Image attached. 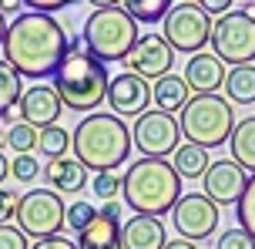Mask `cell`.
Listing matches in <instances>:
<instances>
[{"label": "cell", "mask_w": 255, "mask_h": 249, "mask_svg": "<svg viewBox=\"0 0 255 249\" xmlns=\"http://www.w3.org/2000/svg\"><path fill=\"white\" fill-rule=\"evenodd\" d=\"M71 3H77V0H24V7H34L37 13H57Z\"/></svg>", "instance_id": "cell-35"}, {"label": "cell", "mask_w": 255, "mask_h": 249, "mask_svg": "<svg viewBox=\"0 0 255 249\" xmlns=\"http://www.w3.org/2000/svg\"><path fill=\"white\" fill-rule=\"evenodd\" d=\"M202 185H205V196L212 199L215 206H235L242 199L245 185H249V175L239 162L232 158H218L208 165V172L202 175Z\"/></svg>", "instance_id": "cell-13"}, {"label": "cell", "mask_w": 255, "mask_h": 249, "mask_svg": "<svg viewBox=\"0 0 255 249\" xmlns=\"http://www.w3.org/2000/svg\"><path fill=\"white\" fill-rule=\"evenodd\" d=\"M178 125H181V135L191 145H202V148L229 145L232 128H235L232 101L218 98V94H195V98H188V105L181 108Z\"/></svg>", "instance_id": "cell-5"}, {"label": "cell", "mask_w": 255, "mask_h": 249, "mask_svg": "<svg viewBox=\"0 0 255 249\" xmlns=\"http://www.w3.org/2000/svg\"><path fill=\"white\" fill-rule=\"evenodd\" d=\"M229 148H232V162H239L245 172L255 175V115L235 121L232 138H229Z\"/></svg>", "instance_id": "cell-21"}, {"label": "cell", "mask_w": 255, "mask_h": 249, "mask_svg": "<svg viewBox=\"0 0 255 249\" xmlns=\"http://www.w3.org/2000/svg\"><path fill=\"white\" fill-rule=\"evenodd\" d=\"M198 7H202L208 17H222V13L232 10V0H198Z\"/></svg>", "instance_id": "cell-37"}, {"label": "cell", "mask_w": 255, "mask_h": 249, "mask_svg": "<svg viewBox=\"0 0 255 249\" xmlns=\"http://www.w3.org/2000/svg\"><path fill=\"white\" fill-rule=\"evenodd\" d=\"M77 249H121V223L98 212V219L77 233Z\"/></svg>", "instance_id": "cell-19"}, {"label": "cell", "mask_w": 255, "mask_h": 249, "mask_svg": "<svg viewBox=\"0 0 255 249\" xmlns=\"http://www.w3.org/2000/svg\"><path fill=\"white\" fill-rule=\"evenodd\" d=\"M94 196H101V202H111V199L121 196V175L118 172H101V175H94Z\"/></svg>", "instance_id": "cell-30"}, {"label": "cell", "mask_w": 255, "mask_h": 249, "mask_svg": "<svg viewBox=\"0 0 255 249\" xmlns=\"http://www.w3.org/2000/svg\"><path fill=\"white\" fill-rule=\"evenodd\" d=\"M208 148L202 145H178L175 148V155H171V169L178 172V179H202L205 172H208Z\"/></svg>", "instance_id": "cell-23"}, {"label": "cell", "mask_w": 255, "mask_h": 249, "mask_svg": "<svg viewBox=\"0 0 255 249\" xmlns=\"http://www.w3.org/2000/svg\"><path fill=\"white\" fill-rule=\"evenodd\" d=\"M10 175L17 179V182H34V179L40 175L37 158H34V155H17L10 162Z\"/></svg>", "instance_id": "cell-32"}, {"label": "cell", "mask_w": 255, "mask_h": 249, "mask_svg": "<svg viewBox=\"0 0 255 249\" xmlns=\"http://www.w3.org/2000/svg\"><path fill=\"white\" fill-rule=\"evenodd\" d=\"M0 138H3V128H0Z\"/></svg>", "instance_id": "cell-46"}, {"label": "cell", "mask_w": 255, "mask_h": 249, "mask_svg": "<svg viewBox=\"0 0 255 249\" xmlns=\"http://www.w3.org/2000/svg\"><path fill=\"white\" fill-rule=\"evenodd\" d=\"M108 67L104 61H98L91 51L81 47V40L67 44L61 67L54 71V91L61 94V105L77 111V115H91L94 108H101V101H108Z\"/></svg>", "instance_id": "cell-2"}, {"label": "cell", "mask_w": 255, "mask_h": 249, "mask_svg": "<svg viewBox=\"0 0 255 249\" xmlns=\"http://www.w3.org/2000/svg\"><path fill=\"white\" fill-rule=\"evenodd\" d=\"M40 172H44V179H47V189L61 192V196H77V192L88 185V169H84L74 155L51 158Z\"/></svg>", "instance_id": "cell-18"}, {"label": "cell", "mask_w": 255, "mask_h": 249, "mask_svg": "<svg viewBox=\"0 0 255 249\" xmlns=\"http://www.w3.org/2000/svg\"><path fill=\"white\" fill-rule=\"evenodd\" d=\"M0 3H3V0H0Z\"/></svg>", "instance_id": "cell-48"}, {"label": "cell", "mask_w": 255, "mask_h": 249, "mask_svg": "<svg viewBox=\"0 0 255 249\" xmlns=\"http://www.w3.org/2000/svg\"><path fill=\"white\" fill-rule=\"evenodd\" d=\"M101 216H108V219H118V223H121V219H125V206H121L118 199H111V202H104V206H101Z\"/></svg>", "instance_id": "cell-38"}, {"label": "cell", "mask_w": 255, "mask_h": 249, "mask_svg": "<svg viewBox=\"0 0 255 249\" xmlns=\"http://www.w3.org/2000/svg\"><path fill=\"white\" fill-rule=\"evenodd\" d=\"M17 202H20V196H17V192L0 189V226L13 223V216H17Z\"/></svg>", "instance_id": "cell-34"}, {"label": "cell", "mask_w": 255, "mask_h": 249, "mask_svg": "<svg viewBox=\"0 0 255 249\" xmlns=\"http://www.w3.org/2000/svg\"><path fill=\"white\" fill-rule=\"evenodd\" d=\"M225 98L232 105H255V64H239L225 71Z\"/></svg>", "instance_id": "cell-22"}, {"label": "cell", "mask_w": 255, "mask_h": 249, "mask_svg": "<svg viewBox=\"0 0 255 249\" xmlns=\"http://www.w3.org/2000/svg\"><path fill=\"white\" fill-rule=\"evenodd\" d=\"M181 3H198V0H181Z\"/></svg>", "instance_id": "cell-45"}, {"label": "cell", "mask_w": 255, "mask_h": 249, "mask_svg": "<svg viewBox=\"0 0 255 249\" xmlns=\"http://www.w3.org/2000/svg\"><path fill=\"white\" fill-rule=\"evenodd\" d=\"M165 223L158 216H131L121 223V249H165Z\"/></svg>", "instance_id": "cell-17"}, {"label": "cell", "mask_w": 255, "mask_h": 249, "mask_svg": "<svg viewBox=\"0 0 255 249\" xmlns=\"http://www.w3.org/2000/svg\"><path fill=\"white\" fill-rule=\"evenodd\" d=\"M235 212H239V226H242L245 233L255 239V175L249 179V185H245L242 199L235 202Z\"/></svg>", "instance_id": "cell-29"}, {"label": "cell", "mask_w": 255, "mask_h": 249, "mask_svg": "<svg viewBox=\"0 0 255 249\" xmlns=\"http://www.w3.org/2000/svg\"><path fill=\"white\" fill-rule=\"evenodd\" d=\"M222 216H218V206L205 192H181V199L171 209V226L178 229L181 239L188 243H198V239H208L218 229Z\"/></svg>", "instance_id": "cell-11"}, {"label": "cell", "mask_w": 255, "mask_h": 249, "mask_svg": "<svg viewBox=\"0 0 255 249\" xmlns=\"http://www.w3.org/2000/svg\"><path fill=\"white\" fill-rule=\"evenodd\" d=\"M108 105H111V111L118 118H138L151 105V84L144 78H138V74L121 71L108 84Z\"/></svg>", "instance_id": "cell-14"}, {"label": "cell", "mask_w": 255, "mask_h": 249, "mask_svg": "<svg viewBox=\"0 0 255 249\" xmlns=\"http://www.w3.org/2000/svg\"><path fill=\"white\" fill-rule=\"evenodd\" d=\"M37 148L51 158H64L71 152V131L61 128V125H51V128H40V138H37Z\"/></svg>", "instance_id": "cell-26"}, {"label": "cell", "mask_w": 255, "mask_h": 249, "mask_svg": "<svg viewBox=\"0 0 255 249\" xmlns=\"http://www.w3.org/2000/svg\"><path fill=\"white\" fill-rule=\"evenodd\" d=\"M61 94L54 91V84H34V88H24L20 94V105H17V118H24L27 125L34 128H51L61 118Z\"/></svg>", "instance_id": "cell-15"}, {"label": "cell", "mask_w": 255, "mask_h": 249, "mask_svg": "<svg viewBox=\"0 0 255 249\" xmlns=\"http://www.w3.org/2000/svg\"><path fill=\"white\" fill-rule=\"evenodd\" d=\"M128 74H138L144 81H161L165 74H171L175 64V51L161 34H141L138 44L128 51V57L121 61Z\"/></svg>", "instance_id": "cell-12"}, {"label": "cell", "mask_w": 255, "mask_h": 249, "mask_svg": "<svg viewBox=\"0 0 255 249\" xmlns=\"http://www.w3.org/2000/svg\"><path fill=\"white\" fill-rule=\"evenodd\" d=\"M67 44H71V37L54 20V13L27 10V13H17L7 24L3 61L20 78L44 81V78H54V71L61 67L64 54H67Z\"/></svg>", "instance_id": "cell-1"}, {"label": "cell", "mask_w": 255, "mask_h": 249, "mask_svg": "<svg viewBox=\"0 0 255 249\" xmlns=\"http://www.w3.org/2000/svg\"><path fill=\"white\" fill-rule=\"evenodd\" d=\"M64 199L54 189H30L20 196L17 202V216L13 223L24 236L34 239H47V236H61L64 229Z\"/></svg>", "instance_id": "cell-8"}, {"label": "cell", "mask_w": 255, "mask_h": 249, "mask_svg": "<svg viewBox=\"0 0 255 249\" xmlns=\"http://www.w3.org/2000/svg\"><path fill=\"white\" fill-rule=\"evenodd\" d=\"M121 199L134 216H161L181 199V179L165 158H138L121 175Z\"/></svg>", "instance_id": "cell-3"}, {"label": "cell", "mask_w": 255, "mask_h": 249, "mask_svg": "<svg viewBox=\"0 0 255 249\" xmlns=\"http://www.w3.org/2000/svg\"><path fill=\"white\" fill-rule=\"evenodd\" d=\"M188 84H185V78L181 74H165L161 81H154L151 88V101L158 111H168V115H175V111H181V108L188 105Z\"/></svg>", "instance_id": "cell-20"}, {"label": "cell", "mask_w": 255, "mask_h": 249, "mask_svg": "<svg viewBox=\"0 0 255 249\" xmlns=\"http://www.w3.org/2000/svg\"><path fill=\"white\" fill-rule=\"evenodd\" d=\"M131 145H134L131 131L118 115H84L71 135L74 158L84 169H94L98 175L121 169L128 162Z\"/></svg>", "instance_id": "cell-4"}, {"label": "cell", "mask_w": 255, "mask_h": 249, "mask_svg": "<svg viewBox=\"0 0 255 249\" xmlns=\"http://www.w3.org/2000/svg\"><path fill=\"white\" fill-rule=\"evenodd\" d=\"M7 175H10V162H7V158H3V152H0V182H3Z\"/></svg>", "instance_id": "cell-42"}, {"label": "cell", "mask_w": 255, "mask_h": 249, "mask_svg": "<svg viewBox=\"0 0 255 249\" xmlns=\"http://www.w3.org/2000/svg\"><path fill=\"white\" fill-rule=\"evenodd\" d=\"M245 13H249V17L255 20V3H249V7H245Z\"/></svg>", "instance_id": "cell-44"}, {"label": "cell", "mask_w": 255, "mask_h": 249, "mask_svg": "<svg viewBox=\"0 0 255 249\" xmlns=\"http://www.w3.org/2000/svg\"><path fill=\"white\" fill-rule=\"evenodd\" d=\"M165 249H195V243H188V239H175V243H165Z\"/></svg>", "instance_id": "cell-40"}, {"label": "cell", "mask_w": 255, "mask_h": 249, "mask_svg": "<svg viewBox=\"0 0 255 249\" xmlns=\"http://www.w3.org/2000/svg\"><path fill=\"white\" fill-rule=\"evenodd\" d=\"M138 20L125 7H104L84 20V44L98 61H125L128 51L138 44Z\"/></svg>", "instance_id": "cell-6"}, {"label": "cell", "mask_w": 255, "mask_h": 249, "mask_svg": "<svg viewBox=\"0 0 255 249\" xmlns=\"http://www.w3.org/2000/svg\"><path fill=\"white\" fill-rule=\"evenodd\" d=\"M185 84H188V91L195 94H215L222 84H225V64L218 61L215 54L208 51H198L191 54L188 61H185Z\"/></svg>", "instance_id": "cell-16"}, {"label": "cell", "mask_w": 255, "mask_h": 249, "mask_svg": "<svg viewBox=\"0 0 255 249\" xmlns=\"http://www.w3.org/2000/svg\"><path fill=\"white\" fill-rule=\"evenodd\" d=\"M249 3H255V0H249Z\"/></svg>", "instance_id": "cell-47"}, {"label": "cell", "mask_w": 255, "mask_h": 249, "mask_svg": "<svg viewBox=\"0 0 255 249\" xmlns=\"http://www.w3.org/2000/svg\"><path fill=\"white\" fill-rule=\"evenodd\" d=\"M37 138H40V128L27 125V121H17V125L7 131V145H10L17 155H34V148H37Z\"/></svg>", "instance_id": "cell-27"}, {"label": "cell", "mask_w": 255, "mask_h": 249, "mask_svg": "<svg viewBox=\"0 0 255 249\" xmlns=\"http://www.w3.org/2000/svg\"><path fill=\"white\" fill-rule=\"evenodd\" d=\"M20 7H24V0H3V3H0L3 13H13V10H20Z\"/></svg>", "instance_id": "cell-39"}, {"label": "cell", "mask_w": 255, "mask_h": 249, "mask_svg": "<svg viewBox=\"0 0 255 249\" xmlns=\"http://www.w3.org/2000/svg\"><path fill=\"white\" fill-rule=\"evenodd\" d=\"M0 249H30V243L17 226L7 223V226H0Z\"/></svg>", "instance_id": "cell-33"}, {"label": "cell", "mask_w": 255, "mask_h": 249, "mask_svg": "<svg viewBox=\"0 0 255 249\" xmlns=\"http://www.w3.org/2000/svg\"><path fill=\"white\" fill-rule=\"evenodd\" d=\"M94 219H98V206L94 202H84V199H77V202H71L64 209V226L74 229V233H84Z\"/></svg>", "instance_id": "cell-28"}, {"label": "cell", "mask_w": 255, "mask_h": 249, "mask_svg": "<svg viewBox=\"0 0 255 249\" xmlns=\"http://www.w3.org/2000/svg\"><path fill=\"white\" fill-rule=\"evenodd\" d=\"M215 249H255V239L245 233L242 226H232L218 236V246Z\"/></svg>", "instance_id": "cell-31"}, {"label": "cell", "mask_w": 255, "mask_h": 249, "mask_svg": "<svg viewBox=\"0 0 255 249\" xmlns=\"http://www.w3.org/2000/svg\"><path fill=\"white\" fill-rule=\"evenodd\" d=\"M131 142L141 148L144 158H168V155H175V148L181 142V125H178L175 115L158 111V108H148L144 115L134 118Z\"/></svg>", "instance_id": "cell-10"}, {"label": "cell", "mask_w": 255, "mask_h": 249, "mask_svg": "<svg viewBox=\"0 0 255 249\" xmlns=\"http://www.w3.org/2000/svg\"><path fill=\"white\" fill-rule=\"evenodd\" d=\"M3 37H7V17H3V10H0V47H3Z\"/></svg>", "instance_id": "cell-43"}, {"label": "cell", "mask_w": 255, "mask_h": 249, "mask_svg": "<svg viewBox=\"0 0 255 249\" xmlns=\"http://www.w3.org/2000/svg\"><path fill=\"white\" fill-rule=\"evenodd\" d=\"M121 7H125L138 24H161L175 3H171V0H121Z\"/></svg>", "instance_id": "cell-25"}, {"label": "cell", "mask_w": 255, "mask_h": 249, "mask_svg": "<svg viewBox=\"0 0 255 249\" xmlns=\"http://www.w3.org/2000/svg\"><path fill=\"white\" fill-rule=\"evenodd\" d=\"M91 7H98V10H104V7H118L121 0H88Z\"/></svg>", "instance_id": "cell-41"}, {"label": "cell", "mask_w": 255, "mask_h": 249, "mask_svg": "<svg viewBox=\"0 0 255 249\" xmlns=\"http://www.w3.org/2000/svg\"><path fill=\"white\" fill-rule=\"evenodd\" d=\"M161 37L171 44V51L181 54H198L212 40V27L215 20L198 7V3H175L168 17L161 20Z\"/></svg>", "instance_id": "cell-9"}, {"label": "cell", "mask_w": 255, "mask_h": 249, "mask_svg": "<svg viewBox=\"0 0 255 249\" xmlns=\"http://www.w3.org/2000/svg\"><path fill=\"white\" fill-rule=\"evenodd\" d=\"M20 94H24L20 74H17L7 61H0V118H17Z\"/></svg>", "instance_id": "cell-24"}, {"label": "cell", "mask_w": 255, "mask_h": 249, "mask_svg": "<svg viewBox=\"0 0 255 249\" xmlns=\"http://www.w3.org/2000/svg\"><path fill=\"white\" fill-rule=\"evenodd\" d=\"M212 54L222 64H252L255 61V20L245 10L222 13L212 27Z\"/></svg>", "instance_id": "cell-7"}, {"label": "cell", "mask_w": 255, "mask_h": 249, "mask_svg": "<svg viewBox=\"0 0 255 249\" xmlns=\"http://www.w3.org/2000/svg\"><path fill=\"white\" fill-rule=\"evenodd\" d=\"M30 249H77L74 239H64V236H47V239H37Z\"/></svg>", "instance_id": "cell-36"}]
</instances>
